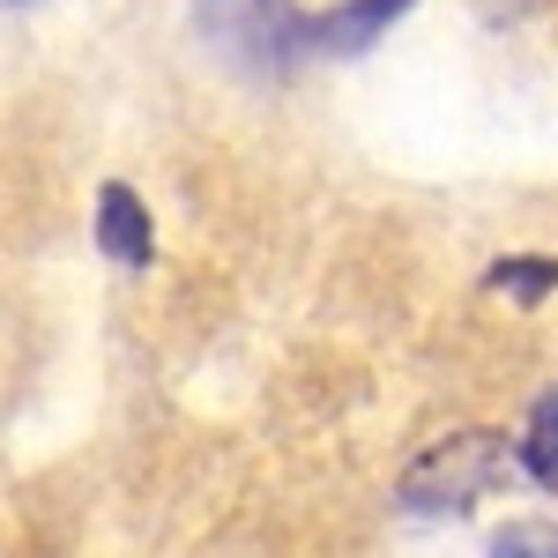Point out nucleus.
I'll return each mask as SVG.
<instances>
[{
	"label": "nucleus",
	"instance_id": "1",
	"mask_svg": "<svg viewBox=\"0 0 558 558\" xmlns=\"http://www.w3.org/2000/svg\"><path fill=\"white\" fill-rule=\"evenodd\" d=\"M507 484V439H492V432H462V439H439L425 447L402 484H395V499L410 507V514H462L476 507L484 492H499Z\"/></svg>",
	"mask_w": 558,
	"mask_h": 558
},
{
	"label": "nucleus",
	"instance_id": "2",
	"mask_svg": "<svg viewBox=\"0 0 558 558\" xmlns=\"http://www.w3.org/2000/svg\"><path fill=\"white\" fill-rule=\"evenodd\" d=\"M402 8L410 0H350V8H328V15L299 23V45H313V52H365Z\"/></svg>",
	"mask_w": 558,
	"mask_h": 558
},
{
	"label": "nucleus",
	"instance_id": "3",
	"mask_svg": "<svg viewBox=\"0 0 558 558\" xmlns=\"http://www.w3.org/2000/svg\"><path fill=\"white\" fill-rule=\"evenodd\" d=\"M97 239H105V254L120 260V268H149V254H157L149 209L134 202L128 186H105V194H97Z\"/></svg>",
	"mask_w": 558,
	"mask_h": 558
},
{
	"label": "nucleus",
	"instance_id": "4",
	"mask_svg": "<svg viewBox=\"0 0 558 558\" xmlns=\"http://www.w3.org/2000/svg\"><path fill=\"white\" fill-rule=\"evenodd\" d=\"M521 462H529V476L544 484V492H558V387L529 410V432H521Z\"/></svg>",
	"mask_w": 558,
	"mask_h": 558
},
{
	"label": "nucleus",
	"instance_id": "5",
	"mask_svg": "<svg viewBox=\"0 0 558 558\" xmlns=\"http://www.w3.org/2000/svg\"><path fill=\"white\" fill-rule=\"evenodd\" d=\"M492 291H507V299H544V291H558V260H499V268H492Z\"/></svg>",
	"mask_w": 558,
	"mask_h": 558
},
{
	"label": "nucleus",
	"instance_id": "6",
	"mask_svg": "<svg viewBox=\"0 0 558 558\" xmlns=\"http://www.w3.org/2000/svg\"><path fill=\"white\" fill-rule=\"evenodd\" d=\"M492 558H558V536H551V529H536V521H514V529L492 544Z\"/></svg>",
	"mask_w": 558,
	"mask_h": 558
}]
</instances>
